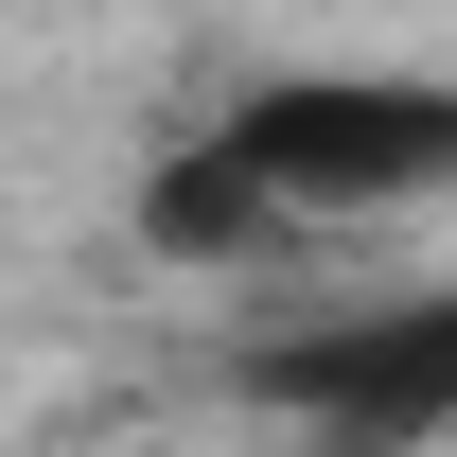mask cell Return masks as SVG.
I'll list each match as a JSON object with an SVG mask.
<instances>
[{
	"label": "cell",
	"mask_w": 457,
	"mask_h": 457,
	"mask_svg": "<svg viewBox=\"0 0 457 457\" xmlns=\"http://www.w3.org/2000/svg\"><path fill=\"white\" fill-rule=\"evenodd\" d=\"M228 159L282 212H404L457 176V88H370V71H299L228 106Z\"/></svg>",
	"instance_id": "obj_1"
},
{
	"label": "cell",
	"mask_w": 457,
	"mask_h": 457,
	"mask_svg": "<svg viewBox=\"0 0 457 457\" xmlns=\"http://www.w3.org/2000/svg\"><path fill=\"white\" fill-rule=\"evenodd\" d=\"M264 387L352 422V440H440L457 422V317H387V335H317V352H264Z\"/></svg>",
	"instance_id": "obj_2"
},
{
	"label": "cell",
	"mask_w": 457,
	"mask_h": 457,
	"mask_svg": "<svg viewBox=\"0 0 457 457\" xmlns=\"http://www.w3.org/2000/svg\"><path fill=\"white\" fill-rule=\"evenodd\" d=\"M141 228H159L176 264H246L264 228H282V194L228 159V141H194V159H159V194H141Z\"/></svg>",
	"instance_id": "obj_3"
}]
</instances>
